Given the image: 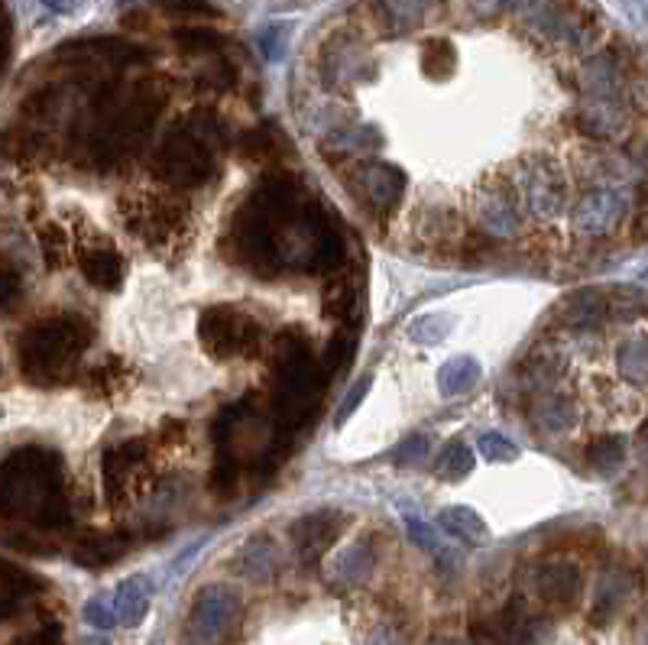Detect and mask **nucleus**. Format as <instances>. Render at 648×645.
Returning a JSON list of instances; mask_svg holds the SVG:
<instances>
[{
    "label": "nucleus",
    "instance_id": "nucleus-43",
    "mask_svg": "<svg viewBox=\"0 0 648 645\" xmlns=\"http://www.w3.org/2000/svg\"><path fill=\"white\" fill-rule=\"evenodd\" d=\"M85 620H88L95 630H110V626L117 623V616H114V603H110L107 596H95V600H88V606H85Z\"/></svg>",
    "mask_w": 648,
    "mask_h": 645
},
{
    "label": "nucleus",
    "instance_id": "nucleus-42",
    "mask_svg": "<svg viewBox=\"0 0 648 645\" xmlns=\"http://www.w3.org/2000/svg\"><path fill=\"white\" fill-rule=\"evenodd\" d=\"M480 451H484L487 461H516V454H519V447L512 445L506 435H497V432H487L480 438Z\"/></svg>",
    "mask_w": 648,
    "mask_h": 645
},
{
    "label": "nucleus",
    "instance_id": "nucleus-2",
    "mask_svg": "<svg viewBox=\"0 0 648 645\" xmlns=\"http://www.w3.org/2000/svg\"><path fill=\"white\" fill-rule=\"evenodd\" d=\"M162 104L166 95L150 78L85 82V98L75 104V114L62 134L59 159L95 176L127 169L150 144Z\"/></svg>",
    "mask_w": 648,
    "mask_h": 645
},
{
    "label": "nucleus",
    "instance_id": "nucleus-35",
    "mask_svg": "<svg viewBox=\"0 0 648 645\" xmlns=\"http://www.w3.org/2000/svg\"><path fill=\"white\" fill-rule=\"evenodd\" d=\"M438 526H442L445 532H450V536L464 539V542L484 539V536H487L484 519H480L474 509H464V506H450V509H445V512L438 516Z\"/></svg>",
    "mask_w": 648,
    "mask_h": 645
},
{
    "label": "nucleus",
    "instance_id": "nucleus-47",
    "mask_svg": "<svg viewBox=\"0 0 648 645\" xmlns=\"http://www.w3.org/2000/svg\"><path fill=\"white\" fill-rule=\"evenodd\" d=\"M367 645H402V639L396 636V630H390V626H380V630H373V633H370Z\"/></svg>",
    "mask_w": 648,
    "mask_h": 645
},
{
    "label": "nucleus",
    "instance_id": "nucleus-27",
    "mask_svg": "<svg viewBox=\"0 0 648 645\" xmlns=\"http://www.w3.org/2000/svg\"><path fill=\"white\" fill-rule=\"evenodd\" d=\"M480 377L484 370L474 357H454L438 370V387L445 396H460V393H470L480 383Z\"/></svg>",
    "mask_w": 648,
    "mask_h": 645
},
{
    "label": "nucleus",
    "instance_id": "nucleus-1",
    "mask_svg": "<svg viewBox=\"0 0 648 645\" xmlns=\"http://www.w3.org/2000/svg\"><path fill=\"white\" fill-rule=\"evenodd\" d=\"M217 250L241 273L263 283H279L289 273L341 276L348 269L344 224L283 166L269 169L244 195Z\"/></svg>",
    "mask_w": 648,
    "mask_h": 645
},
{
    "label": "nucleus",
    "instance_id": "nucleus-18",
    "mask_svg": "<svg viewBox=\"0 0 648 645\" xmlns=\"http://www.w3.org/2000/svg\"><path fill=\"white\" fill-rule=\"evenodd\" d=\"M581 419V409L571 393H539L529 405V425L542 435V438H564L567 432H574Z\"/></svg>",
    "mask_w": 648,
    "mask_h": 645
},
{
    "label": "nucleus",
    "instance_id": "nucleus-10",
    "mask_svg": "<svg viewBox=\"0 0 648 645\" xmlns=\"http://www.w3.org/2000/svg\"><path fill=\"white\" fill-rule=\"evenodd\" d=\"M344 189L353 204L373 221H390L402 211L408 195V176L396 162L386 159H353L344 166Z\"/></svg>",
    "mask_w": 648,
    "mask_h": 645
},
{
    "label": "nucleus",
    "instance_id": "nucleus-19",
    "mask_svg": "<svg viewBox=\"0 0 648 645\" xmlns=\"http://www.w3.org/2000/svg\"><path fill=\"white\" fill-rule=\"evenodd\" d=\"M321 78L328 85H350V82H363L367 75H373V68H367V55L363 46L350 36H334L325 50H321Z\"/></svg>",
    "mask_w": 648,
    "mask_h": 645
},
{
    "label": "nucleus",
    "instance_id": "nucleus-16",
    "mask_svg": "<svg viewBox=\"0 0 648 645\" xmlns=\"http://www.w3.org/2000/svg\"><path fill=\"white\" fill-rule=\"evenodd\" d=\"M78 269L88 286L100 293L120 289L127 283V256L114 241H88L78 250Z\"/></svg>",
    "mask_w": 648,
    "mask_h": 645
},
{
    "label": "nucleus",
    "instance_id": "nucleus-13",
    "mask_svg": "<svg viewBox=\"0 0 648 645\" xmlns=\"http://www.w3.org/2000/svg\"><path fill=\"white\" fill-rule=\"evenodd\" d=\"M470 214H474V234H480L490 244L516 241L522 234V224H525V214L519 208L509 176L497 179L493 186H484L474 195Z\"/></svg>",
    "mask_w": 648,
    "mask_h": 645
},
{
    "label": "nucleus",
    "instance_id": "nucleus-22",
    "mask_svg": "<svg viewBox=\"0 0 648 645\" xmlns=\"http://www.w3.org/2000/svg\"><path fill=\"white\" fill-rule=\"evenodd\" d=\"M535 588H539L542 600L557 603V606H567V603L577 596V591H581V574H577V568L567 564V561H549V564L539 568Z\"/></svg>",
    "mask_w": 648,
    "mask_h": 645
},
{
    "label": "nucleus",
    "instance_id": "nucleus-12",
    "mask_svg": "<svg viewBox=\"0 0 648 645\" xmlns=\"http://www.w3.org/2000/svg\"><path fill=\"white\" fill-rule=\"evenodd\" d=\"M571 211V231L581 237H606L629 218V186L623 182H603L584 189L567 204Z\"/></svg>",
    "mask_w": 648,
    "mask_h": 645
},
{
    "label": "nucleus",
    "instance_id": "nucleus-41",
    "mask_svg": "<svg viewBox=\"0 0 648 645\" xmlns=\"http://www.w3.org/2000/svg\"><path fill=\"white\" fill-rule=\"evenodd\" d=\"M156 10H166L172 17H221L211 0H156Z\"/></svg>",
    "mask_w": 648,
    "mask_h": 645
},
{
    "label": "nucleus",
    "instance_id": "nucleus-29",
    "mask_svg": "<svg viewBox=\"0 0 648 645\" xmlns=\"http://www.w3.org/2000/svg\"><path fill=\"white\" fill-rule=\"evenodd\" d=\"M422 10H425V0H376V20L390 33L415 30L422 20Z\"/></svg>",
    "mask_w": 648,
    "mask_h": 645
},
{
    "label": "nucleus",
    "instance_id": "nucleus-24",
    "mask_svg": "<svg viewBox=\"0 0 648 645\" xmlns=\"http://www.w3.org/2000/svg\"><path fill=\"white\" fill-rule=\"evenodd\" d=\"M626 454H629V438L609 432V435H599V438H594V442L587 445L584 461H587V467H591L594 474L609 477V474H616V470L626 464Z\"/></svg>",
    "mask_w": 648,
    "mask_h": 645
},
{
    "label": "nucleus",
    "instance_id": "nucleus-4",
    "mask_svg": "<svg viewBox=\"0 0 648 645\" xmlns=\"http://www.w3.org/2000/svg\"><path fill=\"white\" fill-rule=\"evenodd\" d=\"M227 147H231V124L208 107L192 110L152 147V179L169 192L208 189L221 172V152Z\"/></svg>",
    "mask_w": 648,
    "mask_h": 645
},
{
    "label": "nucleus",
    "instance_id": "nucleus-34",
    "mask_svg": "<svg viewBox=\"0 0 648 645\" xmlns=\"http://www.w3.org/2000/svg\"><path fill=\"white\" fill-rule=\"evenodd\" d=\"M616 367H619V373L629 380V383H636V387H646V338L642 335H633V338H626L619 348H616Z\"/></svg>",
    "mask_w": 648,
    "mask_h": 645
},
{
    "label": "nucleus",
    "instance_id": "nucleus-11",
    "mask_svg": "<svg viewBox=\"0 0 648 645\" xmlns=\"http://www.w3.org/2000/svg\"><path fill=\"white\" fill-rule=\"evenodd\" d=\"M189 224V201L179 192H137L124 208V228L150 250H169Z\"/></svg>",
    "mask_w": 648,
    "mask_h": 645
},
{
    "label": "nucleus",
    "instance_id": "nucleus-8",
    "mask_svg": "<svg viewBox=\"0 0 648 645\" xmlns=\"http://www.w3.org/2000/svg\"><path fill=\"white\" fill-rule=\"evenodd\" d=\"M199 338L214 360H256L269 348L266 328L256 315L231 302H217L199 315Z\"/></svg>",
    "mask_w": 648,
    "mask_h": 645
},
{
    "label": "nucleus",
    "instance_id": "nucleus-48",
    "mask_svg": "<svg viewBox=\"0 0 648 645\" xmlns=\"http://www.w3.org/2000/svg\"><path fill=\"white\" fill-rule=\"evenodd\" d=\"M408 529H412V539L415 542H422L425 548H435V539H432V532L418 522V519H408Z\"/></svg>",
    "mask_w": 648,
    "mask_h": 645
},
{
    "label": "nucleus",
    "instance_id": "nucleus-45",
    "mask_svg": "<svg viewBox=\"0 0 648 645\" xmlns=\"http://www.w3.org/2000/svg\"><path fill=\"white\" fill-rule=\"evenodd\" d=\"M425 454H428V442H425V438H408L393 457H396V464H402V467H412V464H418Z\"/></svg>",
    "mask_w": 648,
    "mask_h": 645
},
{
    "label": "nucleus",
    "instance_id": "nucleus-5",
    "mask_svg": "<svg viewBox=\"0 0 648 645\" xmlns=\"http://www.w3.org/2000/svg\"><path fill=\"white\" fill-rule=\"evenodd\" d=\"M95 341V325L82 311H55L33 318L17 338V367L36 390L68 387L82 373V360Z\"/></svg>",
    "mask_w": 648,
    "mask_h": 645
},
{
    "label": "nucleus",
    "instance_id": "nucleus-30",
    "mask_svg": "<svg viewBox=\"0 0 648 645\" xmlns=\"http://www.w3.org/2000/svg\"><path fill=\"white\" fill-rule=\"evenodd\" d=\"M176 46L185 52V55H208V59H214V55H224V50L231 43L217 30H211V27H182V30H176Z\"/></svg>",
    "mask_w": 648,
    "mask_h": 645
},
{
    "label": "nucleus",
    "instance_id": "nucleus-38",
    "mask_svg": "<svg viewBox=\"0 0 648 645\" xmlns=\"http://www.w3.org/2000/svg\"><path fill=\"white\" fill-rule=\"evenodd\" d=\"M626 594H629V584H626V578H623V574H616V571L599 574L597 610H603V613H613V610L626 600Z\"/></svg>",
    "mask_w": 648,
    "mask_h": 645
},
{
    "label": "nucleus",
    "instance_id": "nucleus-36",
    "mask_svg": "<svg viewBox=\"0 0 648 645\" xmlns=\"http://www.w3.org/2000/svg\"><path fill=\"white\" fill-rule=\"evenodd\" d=\"M470 470H474V451L464 442H450L442 454V461H438V474L445 480H464Z\"/></svg>",
    "mask_w": 648,
    "mask_h": 645
},
{
    "label": "nucleus",
    "instance_id": "nucleus-21",
    "mask_svg": "<svg viewBox=\"0 0 648 645\" xmlns=\"http://www.w3.org/2000/svg\"><path fill=\"white\" fill-rule=\"evenodd\" d=\"M574 127L594 140H616L626 134L629 117L623 101H584L574 114Z\"/></svg>",
    "mask_w": 648,
    "mask_h": 645
},
{
    "label": "nucleus",
    "instance_id": "nucleus-44",
    "mask_svg": "<svg viewBox=\"0 0 648 645\" xmlns=\"http://www.w3.org/2000/svg\"><path fill=\"white\" fill-rule=\"evenodd\" d=\"M185 438H189V429H185V422H182V419H166V422L156 429V442H159L162 447L185 445Z\"/></svg>",
    "mask_w": 648,
    "mask_h": 645
},
{
    "label": "nucleus",
    "instance_id": "nucleus-26",
    "mask_svg": "<svg viewBox=\"0 0 648 645\" xmlns=\"http://www.w3.org/2000/svg\"><path fill=\"white\" fill-rule=\"evenodd\" d=\"M234 568L253 581V584H263V581H269L273 574H276V568H279V554H276V548L269 546L266 539H256V542H249V546L241 548V554L234 558Z\"/></svg>",
    "mask_w": 648,
    "mask_h": 645
},
{
    "label": "nucleus",
    "instance_id": "nucleus-6",
    "mask_svg": "<svg viewBox=\"0 0 648 645\" xmlns=\"http://www.w3.org/2000/svg\"><path fill=\"white\" fill-rule=\"evenodd\" d=\"M328 373L315 360L308 331L289 328L273 348V422L296 432L308 425L328 390Z\"/></svg>",
    "mask_w": 648,
    "mask_h": 645
},
{
    "label": "nucleus",
    "instance_id": "nucleus-25",
    "mask_svg": "<svg viewBox=\"0 0 648 645\" xmlns=\"http://www.w3.org/2000/svg\"><path fill=\"white\" fill-rule=\"evenodd\" d=\"M237 152L247 162H276L286 156V137L279 134V127L266 124V127H256V130L244 134L237 140Z\"/></svg>",
    "mask_w": 648,
    "mask_h": 645
},
{
    "label": "nucleus",
    "instance_id": "nucleus-40",
    "mask_svg": "<svg viewBox=\"0 0 648 645\" xmlns=\"http://www.w3.org/2000/svg\"><path fill=\"white\" fill-rule=\"evenodd\" d=\"M450 325H454V321L445 318V315H425V318H418V321L412 325V338L422 341V345H438V341H445Z\"/></svg>",
    "mask_w": 648,
    "mask_h": 645
},
{
    "label": "nucleus",
    "instance_id": "nucleus-23",
    "mask_svg": "<svg viewBox=\"0 0 648 645\" xmlns=\"http://www.w3.org/2000/svg\"><path fill=\"white\" fill-rule=\"evenodd\" d=\"M110 603H114L117 623H124V626H140L144 616H147V610H150V588H147L144 578H130V581H124V584L117 588V594H114Z\"/></svg>",
    "mask_w": 648,
    "mask_h": 645
},
{
    "label": "nucleus",
    "instance_id": "nucleus-33",
    "mask_svg": "<svg viewBox=\"0 0 648 645\" xmlns=\"http://www.w3.org/2000/svg\"><path fill=\"white\" fill-rule=\"evenodd\" d=\"M373 561H376V551L370 542H357V546L344 548L341 554H338V561H334V571H338V578L341 581H348V584H360V581H367V574L373 571Z\"/></svg>",
    "mask_w": 648,
    "mask_h": 645
},
{
    "label": "nucleus",
    "instance_id": "nucleus-50",
    "mask_svg": "<svg viewBox=\"0 0 648 645\" xmlns=\"http://www.w3.org/2000/svg\"><path fill=\"white\" fill-rule=\"evenodd\" d=\"M432 645H464V643H460V639H435Z\"/></svg>",
    "mask_w": 648,
    "mask_h": 645
},
{
    "label": "nucleus",
    "instance_id": "nucleus-14",
    "mask_svg": "<svg viewBox=\"0 0 648 645\" xmlns=\"http://www.w3.org/2000/svg\"><path fill=\"white\" fill-rule=\"evenodd\" d=\"M152 445L147 438H120L100 451V487L107 503H124L150 474Z\"/></svg>",
    "mask_w": 648,
    "mask_h": 645
},
{
    "label": "nucleus",
    "instance_id": "nucleus-15",
    "mask_svg": "<svg viewBox=\"0 0 648 645\" xmlns=\"http://www.w3.org/2000/svg\"><path fill=\"white\" fill-rule=\"evenodd\" d=\"M237 616H241V594L231 584H211L192 603L189 633L195 645H217L234 630Z\"/></svg>",
    "mask_w": 648,
    "mask_h": 645
},
{
    "label": "nucleus",
    "instance_id": "nucleus-32",
    "mask_svg": "<svg viewBox=\"0 0 648 645\" xmlns=\"http://www.w3.org/2000/svg\"><path fill=\"white\" fill-rule=\"evenodd\" d=\"M124 551H127L124 539H114V536H100V532H92V536H85V539L75 546V561H78V564H92V568H100V564H110V561H117Z\"/></svg>",
    "mask_w": 648,
    "mask_h": 645
},
{
    "label": "nucleus",
    "instance_id": "nucleus-9",
    "mask_svg": "<svg viewBox=\"0 0 648 645\" xmlns=\"http://www.w3.org/2000/svg\"><path fill=\"white\" fill-rule=\"evenodd\" d=\"M509 182L516 189L522 214L539 218V221H554L561 211H567V204L574 199V186H571L567 169L551 156L519 159L516 169L509 172Z\"/></svg>",
    "mask_w": 648,
    "mask_h": 645
},
{
    "label": "nucleus",
    "instance_id": "nucleus-28",
    "mask_svg": "<svg viewBox=\"0 0 648 645\" xmlns=\"http://www.w3.org/2000/svg\"><path fill=\"white\" fill-rule=\"evenodd\" d=\"M36 247L43 253V263L50 269H65L68 256H72V237L59 221H43L36 228Z\"/></svg>",
    "mask_w": 648,
    "mask_h": 645
},
{
    "label": "nucleus",
    "instance_id": "nucleus-37",
    "mask_svg": "<svg viewBox=\"0 0 648 645\" xmlns=\"http://www.w3.org/2000/svg\"><path fill=\"white\" fill-rule=\"evenodd\" d=\"M353 335H357V331H341V335L328 345L325 357L318 360V363H321V370L328 373V380H331L334 373H341V370L350 363V357H353V350H357Z\"/></svg>",
    "mask_w": 648,
    "mask_h": 645
},
{
    "label": "nucleus",
    "instance_id": "nucleus-49",
    "mask_svg": "<svg viewBox=\"0 0 648 645\" xmlns=\"http://www.w3.org/2000/svg\"><path fill=\"white\" fill-rule=\"evenodd\" d=\"M52 10H59V13H68V10H75L78 7V0H46Z\"/></svg>",
    "mask_w": 648,
    "mask_h": 645
},
{
    "label": "nucleus",
    "instance_id": "nucleus-7",
    "mask_svg": "<svg viewBox=\"0 0 648 645\" xmlns=\"http://www.w3.org/2000/svg\"><path fill=\"white\" fill-rule=\"evenodd\" d=\"M211 445L217 457H227L237 467H253L279 445V425L259 409V396L247 393L214 412Z\"/></svg>",
    "mask_w": 648,
    "mask_h": 645
},
{
    "label": "nucleus",
    "instance_id": "nucleus-20",
    "mask_svg": "<svg viewBox=\"0 0 648 645\" xmlns=\"http://www.w3.org/2000/svg\"><path fill=\"white\" fill-rule=\"evenodd\" d=\"M609 293L603 289H581L571 293L557 305V321L574 335H594L609 321Z\"/></svg>",
    "mask_w": 648,
    "mask_h": 645
},
{
    "label": "nucleus",
    "instance_id": "nucleus-17",
    "mask_svg": "<svg viewBox=\"0 0 648 645\" xmlns=\"http://www.w3.org/2000/svg\"><path fill=\"white\" fill-rule=\"evenodd\" d=\"M344 529V516L334 512V509H318L311 516H301L299 522L293 526V546L299 551L301 561H318L328 548L338 542Z\"/></svg>",
    "mask_w": 648,
    "mask_h": 645
},
{
    "label": "nucleus",
    "instance_id": "nucleus-3",
    "mask_svg": "<svg viewBox=\"0 0 648 645\" xmlns=\"http://www.w3.org/2000/svg\"><path fill=\"white\" fill-rule=\"evenodd\" d=\"M0 519L46 532H65L75 522L65 461L50 445H17L0 457Z\"/></svg>",
    "mask_w": 648,
    "mask_h": 645
},
{
    "label": "nucleus",
    "instance_id": "nucleus-31",
    "mask_svg": "<svg viewBox=\"0 0 648 645\" xmlns=\"http://www.w3.org/2000/svg\"><path fill=\"white\" fill-rule=\"evenodd\" d=\"M418 65H422V75L432 78V82H445L457 72V52L445 40H428L422 52H418Z\"/></svg>",
    "mask_w": 648,
    "mask_h": 645
},
{
    "label": "nucleus",
    "instance_id": "nucleus-39",
    "mask_svg": "<svg viewBox=\"0 0 648 645\" xmlns=\"http://www.w3.org/2000/svg\"><path fill=\"white\" fill-rule=\"evenodd\" d=\"M241 474H244V467H237L234 461L214 454V464H211V490L221 494V497H231L241 487Z\"/></svg>",
    "mask_w": 648,
    "mask_h": 645
},
{
    "label": "nucleus",
    "instance_id": "nucleus-46",
    "mask_svg": "<svg viewBox=\"0 0 648 645\" xmlns=\"http://www.w3.org/2000/svg\"><path fill=\"white\" fill-rule=\"evenodd\" d=\"M367 390H370V380H360V383H357V387H353V390H350L348 402H344V409H341V412H338V419H348L350 412H353V409H357V402H360V399H363V393H367Z\"/></svg>",
    "mask_w": 648,
    "mask_h": 645
}]
</instances>
